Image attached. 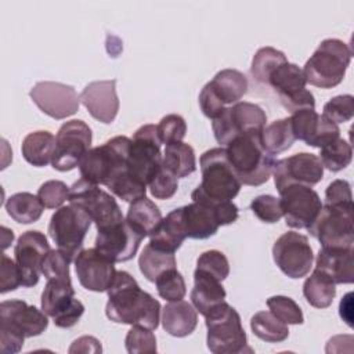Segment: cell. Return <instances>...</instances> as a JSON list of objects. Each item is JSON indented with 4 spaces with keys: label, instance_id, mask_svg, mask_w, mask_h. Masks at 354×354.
Wrapping results in <instances>:
<instances>
[{
    "label": "cell",
    "instance_id": "cell-24",
    "mask_svg": "<svg viewBox=\"0 0 354 354\" xmlns=\"http://www.w3.org/2000/svg\"><path fill=\"white\" fill-rule=\"evenodd\" d=\"M315 268L325 272L335 283H353V248H321Z\"/></svg>",
    "mask_w": 354,
    "mask_h": 354
},
{
    "label": "cell",
    "instance_id": "cell-51",
    "mask_svg": "<svg viewBox=\"0 0 354 354\" xmlns=\"http://www.w3.org/2000/svg\"><path fill=\"white\" fill-rule=\"evenodd\" d=\"M0 274H1V286H0L1 293H7L10 290H15L17 288L22 286L21 272L17 263L6 254H1Z\"/></svg>",
    "mask_w": 354,
    "mask_h": 354
},
{
    "label": "cell",
    "instance_id": "cell-2",
    "mask_svg": "<svg viewBox=\"0 0 354 354\" xmlns=\"http://www.w3.org/2000/svg\"><path fill=\"white\" fill-rule=\"evenodd\" d=\"M261 131L239 134L224 147L227 158L243 185L259 187L267 183L272 174L277 160L264 148Z\"/></svg>",
    "mask_w": 354,
    "mask_h": 354
},
{
    "label": "cell",
    "instance_id": "cell-8",
    "mask_svg": "<svg viewBox=\"0 0 354 354\" xmlns=\"http://www.w3.org/2000/svg\"><path fill=\"white\" fill-rule=\"evenodd\" d=\"M160 145L156 124H144L133 134L127 155V171L131 178L145 187L162 166Z\"/></svg>",
    "mask_w": 354,
    "mask_h": 354
},
{
    "label": "cell",
    "instance_id": "cell-31",
    "mask_svg": "<svg viewBox=\"0 0 354 354\" xmlns=\"http://www.w3.org/2000/svg\"><path fill=\"white\" fill-rule=\"evenodd\" d=\"M307 303L315 308H328L336 296V283L322 271L315 268L303 283Z\"/></svg>",
    "mask_w": 354,
    "mask_h": 354
},
{
    "label": "cell",
    "instance_id": "cell-4",
    "mask_svg": "<svg viewBox=\"0 0 354 354\" xmlns=\"http://www.w3.org/2000/svg\"><path fill=\"white\" fill-rule=\"evenodd\" d=\"M202 181L192 191V201H232L242 183L234 171L224 147L207 149L199 159Z\"/></svg>",
    "mask_w": 354,
    "mask_h": 354
},
{
    "label": "cell",
    "instance_id": "cell-47",
    "mask_svg": "<svg viewBox=\"0 0 354 354\" xmlns=\"http://www.w3.org/2000/svg\"><path fill=\"white\" fill-rule=\"evenodd\" d=\"M324 116L333 123H344L354 116V98L351 94L336 95L324 105Z\"/></svg>",
    "mask_w": 354,
    "mask_h": 354
},
{
    "label": "cell",
    "instance_id": "cell-9",
    "mask_svg": "<svg viewBox=\"0 0 354 354\" xmlns=\"http://www.w3.org/2000/svg\"><path fill=\"white\" fill-rule=\"evenodd\" d=\"M91 217L76 205L58 207L48 223V235L57 248L72 261L83 250V241L91 225Z\"/></svg>",
    "mask_w": 354,
    "mask_h": 354
},
{
    "label": "cell",
    "instance_id": "cell-12",
    "mask_svg": "<svg viewBox=\"0 0 354 354\" xmlns=\"http://www.w3.org/2000/svg\"><path fill=\"white\" fill-rule=\"evenodd\" d=\"M267 115L257 105L248 101H239L227 106L212 122L216 141L227 147L236 136L250 131H261L266 126Z\"/></svg>",
    "mask_w": 354,
    "mask_h": 354
},
{
    "label": "cell",
    "instance_id": "cell-13",
    "mask_svg": "<svg viewBox=\"0 0 354 354\" xmlns=\"http://www.w3.org/2000/svg\"><path fill=\"white\" fill-rule=\"evenodd\" d=\"M93 133L80 119L65 122L55 136V149L51 165L58 171H69L79 166L91 147Z\"/></svg>",
    "mask_w": 354,
    "mask_h": 354
},
{
    "label": "cell",
    "instance_id": "cell-48",
    "mask_svg": "<svg viewBox=\"0 0 354 354\" xmlns=\"http://www.w3.org/2000/svg\"><path fill=\"white\" fill-rule=\"evenodd\" d=\"M250 210L263 223H278L282 217L279 198L272 195H259L250 203Z\"/></svg>",
    "mask_w": 354,
    "mask_h": 354
},
{
    "label": "cell",
    "instance_id": "cell-46",
    "mask_svg": "<svg viewBox=\"0 0 354 354\" xmlns=\"http://www.w3.org/2000/svg\"><path fill=\"white\" fill-rule=\"evenodd\" d=\"M158 134L162 141V144H173L183 141L187 133V123L183 116L177 113H169L160 119V122L156 124Z\"/></svg>",
    "mask_w": 354,
    "mask_h": 354
},
{
    "label": "cell",
    "instance_id": "cell-5",
    "mask_svg": "<svg viewBox=\"0 0 354 354\" xmlns=\"http://www.w3.org/2000/svg\"><path fill=\"white\" fill-rule=\"evenodd\" d=\"M131 138L116 136L102 145L90 148L79 163L82 178L108 188L119 177L127 174V155Z\"/></svg>",
    "mask_w": 354,
    "mask_h": 354
},
{
    "label": "cell",
    "instance_id": "cell-26",
    "mask_svg": "<svg viewBox=\"0 0 354 354\" xmlns=\"http://www.w3.org/2000/svg\"><path fill=\"white\" fill-rule=\"evenodd\" d=\"M225 296L227 293L221 281L206 272L195 270L191 301L199 314L205 317L213 307L224 301Z\"/></svg>",
    "mask_w": 354,
    "mask_h": 354
},
{
    "label": "cell",
    "instance_id": "cell-41",
    "mask_svg": "<svg viewBox=\"0 0 354 354\" xmlns=\"http://www.w3.org/2000/svg\"><path fill=\"white\" fill-rule=\"evenodd\" d=\"M267 307L270 311L286 325H300L304 322L303 311L299 304L288 296H272L267 299Z\"/></svg>",
    "mask_w": 354,
    "mask_h": 354
},
{
    "label": "cell",
    "instance_id": "cell-37",
    "mask_svg": "<svg viewBox=\"0 0 354 354\" xmlns=\"http://www.w3.org/2000/svg\"><path fill=\"white\" fill-rule=\"evenodd\" d=\"M250 328L259 339L267 343H279L289 336L288 325L278 319L271 311L256 313L250 319Z\"/></svg>",
    "mask_w": 354,
    "mask_h": 354
},
{
    "label": "cell",
    "instance_id": "cell-38",
    "mask_svg": "<svg viewBox=\"0 0 354 354\" xmlns=\"http://www.w3.org/2000/svg\"><path fill=\"white\" fill-rule=\"evenodd\" d=\"M286 61L288 58L282 51L270 46L261 47L253 55L250 73L256 82L267 84L268 77L274 72V69L285 64Z\"/></svg>",
    "mask_w": 354,
    "mask_h": 354
},
{
    "label": "cell",
    "instance_id": "cell-52",
    "mask_svg": "<svg viewBox=\"0 0 354 354\" xmlns=\"http://www.w3.org/2000/svg\"><path fill=\"white\" fill-rule=\"evenodd\" d=\"M198 100H199V106H201L203 115H205L206 118L212 119V120H213L214 118H217V116L227 108V106L218 100V97L214 94V91H213V88H212V86H210L209 82L202 87Z\"/></svg>",
    "mask_w": 354,
    "mask_h": 354
},
{
    "label": "cell",
    "instance_id": "cell-39",
    "mask_svg": "<svg viewBox=\"0 0 354 354\" xmlns=\"http://www.w3.org/2000/svg\"><path fill=\"white\" fill-rule=\"evenodd\" d=\"M319 149L321 151H319L318 158H319L322 166L333 173L346 169L353 159L351 145L340 137L325 144Z\"/></svg>",
    "mask_w": 354,
    "mask_h": 354
},
{
    "label": "cell",
    "instance_id": "cell-44",
    "mask_svg": "<svg viewBox=\"0 0 354 354\" xmlns=\"http://www.w3.org/2000/svg\"><path fill=\"white\" fill-rule=\"evenodd\" d=\"M71 259L59 249H51L43 260L41 274L46 279H71Z\"/></svg>",
    "mask_w": 354,
    "mask_h": 354
},
{
    "label": "cell",
    "instance_id": "cell-6",
    "mask_svg": "<svg viewBox=\"0 0 354 354\" xmlns=\"http://www.w3.org/2000/svg\"><path fill=\"white\" fill-rule=\"evenodd\" d=\"M351 61V48L340 39H325L307 59L303 72L307 83L319 88L340 84Z\"/></svg>",
    "mask_w": 354,
    "mask_h": 354
},
{
    "label": "cell",
    "instance_id": "cell-53",
    "mask_svg": "<svg viewBox=\"0 0 354 354\" xmlns=\"http://www.w3.org/2000/svg\"><path fill=\"white\" fill-rule=\"evenodd\" d=\"M101 343L93 336H82L73 342L69 353H101Z\"/></svg>",
    "mask_w": 354,
    "mask_h": 354
},
{
    "label": "cell",
    "instance_id": "cell-49",
    "mask_svg": "<svg viewBox=\"0 0 354 354\" xmlns=\"http://www.w3.org/2000/svg\"><path fill=\"white\" fill-rule=\"evenodd\" d=\"M148 185H149L151 195L155 199L165 201V199H170L177 192L178 181H177V177L171 171H169L162 163L160 169L158 170V173L155 174V177L151 180Z\"/></svg>",
    "mask_w": 354,
    "mask_h": 354
},
{
    "label": "cell",
    "instance_id": "cell-16",
    "mask_svg": "<svg viewBox=\"0 0 354 354\" xmlns=\"http://www.w3.org/2000/svg\"><path fill=\"white\" fill-rule=\"evenodd\" d=\"M282 217L290 228H308L319 214L322 202L317 191L306 185H289L279 191Z\"/></svg>",
    "mask_w": 354,
    "mask_h": 354
},
{
    "label": "cell",
    "instance_id": "cell-3",
    "mask_svg": "<svg viewBox=\"0 0 354 354\" xmlns=\"http://www.w3.org/2000/svg\"><path fill=\"white\" fill-rule=\"evenodd\" d=\"M48 315L24 300H6L0 304V350L18 353L26 337L41 335L48 326Z\"/></svg>",
    "mask_w": 354,
    "mask_h": 354
},
{
    "label": "cell",
    "instance_id": "cell-28",
    "mask_svg": "<svg viewBox=\"0 0 354 354\" xmlns=\"http://www.w3.org/2000/svg\"><path fill=\"white\" fill-rule=\"evenodd\" d=\"M54 149L55 137L47 130H37L26 134L21 145L24 159L36 167H43L51 163Z\"/></svg>",
    "mask_w": 354,
    "mask_h": 354
},
{
    "label": "cell",
    "instance_id": "cell-18",
    "mask_svg": "<svg viewBox=\"0 0 354 354\" xmlns=\"http://www.w3.org/2000/svg\"><path fill=\"white\" fill-rule=\"evenodd\" d=\"M29 95L43 113L58 120L75 115L80 106V95L75 87L59 82H37Z\"/></svg>",
    "mask_w": 354,
    "mask_h": 354
},
{
    "label": "cell",
    "instance_id": "cell-40",
    "mask_svg": "<svg viewBox=\"0 0 354 354\" xmlns=\"http://www.w3.org/2000/svg\"><path fill=\"white\" fill-rule=\"evenodd\" d=\"M158 295L167 301L183 300L187 293L184 277L177 268H171L159 275L155 281Z\"/></svg>",
    "mask_w": 354,
    "mask_h": 354
},
{
    "label": "cell",
    "instance_id": "cell-25",
    "mask_svg": "<svg viewBox=\"0 0 354 354\" xmlns=\"http://www.w3.org/2000/svg\"><path fill=\"white\" fill-rule=\"evenodd\" d=\"M162 326L174 337H185L191 335L198 325L196 308L185 301H170L162 310Z\"/></svg>",
    "mask_w": 354,
    "mask_h": 354
},
{
    "label": "cell",
    "instance_id": "cell-23",
    "mask_svg": "<svg viewBox=\"0 0 354 354\" xmlns=\"http://www.w3.org/2000/svg\"><path fill=\"white\" fill-rule=\"evenodd\" d=\"M80 102L98 122L109 124L119 112L116 80H95L88 83L80 93Z\"/></svg>",
    "mask_w": 354,
    "mask_h": 354
},
{
    "label": "cell",
    "instance_id": "cell-54",
    "mask_svg": "<svg viewBox=\"0 0 354 354\" xmlns=\"http://www.w3.org/2000/svg\"><path fill=\"white\" fill-rule=\"evenodd\" d=\"M353 293L348 292L344 297H342L339 304V314L342 319L351 328L353 326Z\"/></svg>",
    "mask_w": 354,
    "mask_h": 354
},
{
    "label": "cell",
    "instance_id": "cell-34",
    "mask_svg": "<svg viewBox=\"0 0 354 354\" xmlns=\"http://www.w3.org/2000/svg\"><path fill=\"white\" fill-rule=\"evenodd\" d=\"M138 267L141 274L148 281L155 282L156 278L162 275L165 271L177 268V261L174 253L162 250L151 243H147L140 254Z\"/></svg>",
    "mask_w": 354,
    "mask_h": 354
},
{
    "label": "cell",
    "instance_id": "cell-19",
    "mask_svg": "<svg viewBox=\"0 0 354 354\" xmlns=\"http://www.w3.org/2000/svg\"><path fill=\"white\" fill-rule=\"evenodd\" d=\"M50 250L51 248L46 235L37 230L26 231L18 238L14 256L24 288H32L39 282L43 260Z\"/></svg>",
    "mask_w": 354,
    "mask_h": 354
},
{
    "label": "cell",
    "instance_id": "cell-15",
    "mask_svg": "<svg viewBox=\"0 0 354 354\" xmlns=\"http://www.w3.org/2000/svg\"><path fill=\"white\" fill-rule=\"evenodd\" d=\"M272 257L279 270L293 279L306 277L314 261L307 236L295 231H288L275 241Z\"/></svg>",
    "mask_w": 354,
    "mask_h": 354
},
{
    "label": "cell",
    "instance_id": "cell-17",
    "mask_svg": "<svg viewBox=\"0 0 354 354\" xmlns=\"http://www.w3.org/2000/svg\"><path fill=\"white\" fill-rule=\"evenodd\" d=\"M274 184L279 191L289 185L313 187L324 177V166L314 153L299 152L275 162Z\"/></svg>",
    "mask_w": 354,
    "mask_h": 354
},
{
    "label": "cell",
    "instance_id": "cell-20",
    "mask_svg": "<svg viewBox=\"0 0 354 354\" xmlns=\"http://www.w3.org/2000/svg\"><path fill=\"white\" fill-rule=\"evenodd\" d=\"M142 239L144 236L124 218L118 224L97 230L95 249L113 263H122L136 256Z\"/></svg>",
    "mask_w": 354,
    "mask_h": 354
},
{
    "label": "cell",
    "instance_id": "cell-32",
    "mask_svg": "<svg viewBox=\"0 0 354 354\" xmlns=\"http://www.w3.org/2000/svg\"><path fill=\"white\" fill-rule=\"evenodd\" d=\"M184 239L185 235L181 228L176 209L171 210L165 218H162L159 225L149 235L151 245L171 253H176V250L181 246Z\"/></svg>",
    "mask_w": 354,
    "mask_h": 354
},
{
    "label": "cell",
    "instance_id": "cell-43",
    "mask_svg": "<svg viewBox=\"0 0 354 354\" xmlns=\"http://www.w3.org/2000/svg\"><path fill=\"white\" fill-rule=\"evenodd\" d=\"M124 346L130 354L156 353V337L152 329L131 325V329L126 335Z\"/></svg>",
    "mask_w": 354,
    "mask_h": 354
},
{
    "label": "cell",
    "instance_id": "cell-1",
    "mask_svg": "<svg viewBox=\"0 0 354 354\" xmlns=\"http://www.w3.org/2000/svg\"><path fill=\"white\" fill-rule=\"evenodd\" d=\"M106 293L105 314L111 321L138 325L152 330L158 328L160 303L142 290L127 271H116Z\"/></svg>",
    "mask_w": 354,
    "mask_h": 354
},
{
    "label": "cell",
    "instance_id": "cell-7",
    "mask_svg": "<svg viewBox=\"0 0 354 354\" xmlns=\"http://www.w3.org/2000/svg\"><path fill=\"white\" fill-rule=\"evenodd\" d=\"M207 328V348L214 354H239L252 351L242 328L238 311L228 303L221 301L205 315Z\"/></svg>",
    "mask_w": 354,
    "mask_h": 354
},
{
    "label": "cell",
    "instance_id": "cell-45",
    "mask_svg": "<svg viewBox=\"0 0 354 354\" xmlns=\"http://www.w3.org/2000/svg\"><path fill=\"white\" fill-rule=\"evenodd\" d=\"M69 188L61 180H48L37 191V196L46 209H58L69 198Z\"/></svg>",
    "mask_w": 354,
    "mask_h": 354
},
{
    "label": "cell",
    "instance_id": "cell-22",
    "mask_svg": "<svg viewBox=\"0 0 354 354\" xmlns=\"http://www.w3.org/2000/svg\"><path fill=\"white\" fill-rule=\"evenodd\" d=\"M290 122L296 140L310 147L321 148L340 137L339 126L324 115L317 113L315 109H300L292 113Z\"/></svg>",
    "mask_w": 354,
    "mask_h": 354
},
{
    "label": "cell",
    "instance_id": "cell-42",
    "mask_svg": "<svg viewBox=\"0 0 354 354\" xmlns=\"http://www.w3.org/2000/svg\"><path fill=\"white\" fill-rule=\"evenodd\" d=\"M195 270L206 272L218 281H224L230 274V263L223 252L206 250L198 257Z\"/></svg>",
    "mask_w": 354,
    "mask_h": 354
},
{
    "label": "cell",
    "instance_id": "cell-33",
    "mask_svg": "<svg viewBox=\"0 0 354 354\" xmlns=\"http://www.w3.org/2000/svg\"><path fill=\"white\" fill-rule=\"evenodd\" d=\"M162 163L177 178H184L196 170L195 151L183 141L169 144L165 148Z\"/></svg>",
    "mask_w": 354,
    "mask_h": 354
},
{
    "label": "cell",
    "instance_id": "cell-14",
    "mask_svg": "<svg viewBox=\"0 0 354 354\" xmlns=\"http://www.w3.org/2000/svg\"><path fill=\"white\" fill-rule=\"evenodd\" d=\"M41 310L58 328H71L84 313V306L75 299L71 279H47L41 293Z\"/></svg>",
    "mask_w": 354,
    "mask_h": 354
},
{
    "label": "cell",
    "instance_id": "cell-21",
    "mask_svg": "<svg viewBox=\"0 0 354 354\" xmlns=\"http://www.w3.org/2000/svg\"><path fill=\"white\" fill-rule=\"evenodd\" d=\"M76 275L80 285L93 292H106L115 274V263L94 249H83L75 259Z\"/></svg>",
    "mask_w": 354,
    "mask_h": 354
},
{
    "label": "cell",
    "instance_id": "cell-27",
    "mask_svg": "<svg viewBox=\"0 0 354 354\" xmlns=\"http://www.w3.org/2000/svg\"><path fill=\"white\" fill-rule=\"evenodd\" d=\"M209 83L214 94L225 106L239 102L249 86L246 76L241 71L232 68L218 71Z\"/></svg>",
    "mask_w": 354,
    "mask_h": 354
},
{
    "label": "cell",
    "instance_id": "cell-30",
    "mask_svg": "<svg viewBox=\"0 0 354 354\" xmlns=\"http://www.w3.org/2000/svg\"><path fill=\"white\" fill-rule=\"evenodd\" d=\"M162 218L163 217L159 207L147 196L133 201L129 206L126 216V220L144 238L152 234V231L159 225Z\"/></svg>",
    "mask_w": 354,
    "mask_h": 354
},
{
    "label": "cell",
    "instance_id": "cell-29",
    "mask_svg": "<svg viewBox=\"0 0 354 354\" xmlns=\"http://www.w3.org/2000/svg\"><path fill=\"white\" fill-rule=\"evenodd\" d=\"M267 84L274 88L281 101L304 90L307 80L303 69H300L296 64L286 61L274 69L268 77Z\"/></svg>",
    "mask_w": 354,
    "mask_h": 354
},
{
    "label": "cell",
    "instance_id": "cell-11",
    "mask_svg": "<svg viewBox=\"0 0 354 354\" xmlns=\"http://www.w3.org/2000/svg\"><path fill=\"white\" fill-rule=\"evenodd\" d=\"M322 248H353L354 218L353 205H322L315 221L307 228Z\"/></svg>",
    "mask_w": 354,
    "mask_h": 354
},
{
    "label": "cell",
    "instance_id": "cell-10",
    "mask_svg": "<svg viewBox=\"0 0 354 354\" xmlns=\"http://www.w3.org/2000/svg\"><path fill=\"white\" fill-rule=\"evenodd\" d=\"M69 203L86 210V213L95 223L97 230L106 228L124 220L120 206L116 199L101 189L97 184L88 183L84 178L77 180L69 188Z\"/></svg>",
    "mask_w": 354,
    "mask_h": 354
},
{
    "label": "cell",
    "instance_id": "cell-35",
    "mask_svg": "<svg viewBox=\"0 0 354 354\" xmlns=\"http://www.w3.org/2000/svg\"><path fill=\"white\" fill-rule=\"evenodd\" d=\"M6 210L14 221L19 224H30L41 217L44 206L37 195L30 192H17L7 199Z\"/></svg>",
    "mask_w": 354,
    "mask_h": 354
},
{
    "label": "cell",
    "instance_id": "cell-50",
    "mask_svg": "<svg viewBox=\"0 0 354 354\" xmlns=\"http://www.w3.org/2000/svg\"><path fill=\"white\" fill-rule=\"evenodd\" d=\"M332 206L353 205L351 185L346 180H333L325 189V203Z\"/></svg>",
    "mask_w": 354,
    "mask_h": 354
},
{
    "label": "cell",
    "instance_id": "cell-36",
    "mask_svg": "<svg viewBox=\"0 0 354 354\" xmlns=\"http://www.w3.org/2000/svg\"><path fill=\"white\" fill-rule=\"evenodd\" d=\"M261 141L264 148L272 155L288 151L296 141L290 118L278 119L271 122L268 126H264L261 131Z\"/></svg>",
    "mask_w": 354,
    "mask_h": 354
}]
</instances>
